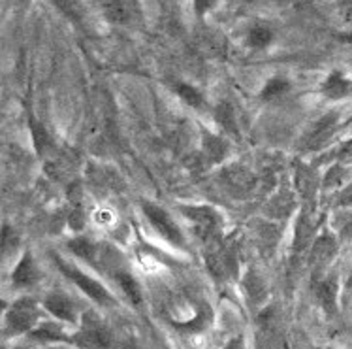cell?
<instances>
[{"mask_svg": "<svg viewBox=\"0 0 352 349\" xmlns=\"http://www.w3.org/2000/svg\"><path fill=\"white\" fill-rule=\"evenodd\" d=\"M121 349H142V348L138 346L136 340H126V342L121 346Z\"/></svg>", "mask_w": 352, "mask_h": 349, "instance_id": "30", "label": "cell"}, {"mask_svg": "<svg viewBox=\"0 0 352 349\" xmlns=\"http://www.w3.org/2000/svg\"><path fill=\"white\" fill-rule=\"evenodd\" d=\"M53 262L63 272V276L68 277L78 287L79 291L85 295L87 299L93 300L94 304H98L100 308H111V306L117 304V299L111 295V291L102 282H98L96 277H93L91 274H87L81 268H78L72 262L65 261L60 255H53Z\"/></svg>", "mask_w": 352, "mask_h": 349, "instance_id": "2", "label": "cell"}, {"mask_svg": "<svg viewBox=\"0 0 352 349\" xmlns=\"http://www.w3.org/2000/svg\"><path fill=\"white\" fill-rule=\"evenodd\" d=\"M30 336L38 340V342H68V338L70 336L65 332V327H63V323H58V321H42L40 325H38Z\"/></svg>", "mask_w": 352, "mask_h": 349, "instance_id": "15", "label": "cell"}, {"mask_svg": "<svg viewBox=\"0 0 352 349\" xmlns=\"http://www.w3.org/2000/svg\"><path fill=\"white\" fill-rule=\"evenodd\" d=\"M14 2H17V4H21V6H25V4H29L30 0H14Z\"/></svg>", "mask_w": 352, "mask_h": 349, "instance_id": "31", "label": "cell"}, {"mask_svg": "<svg viewBox=\"0 0 352 349\" xmlns=\"http://www.w3.org/2000/svg\"><path fill=\"white\" fill-rule=\"evenodd\" d=\"M320 95L331 102L345 101L346 96L352 95V80L343 70L333 68L320 83Z\"/></svg>", "mask_w": 352, "mask_h": 349, "instance_id": "8", "label": "cell"}, {"mask_svg": "<svg viewBox=\"0 0 352 349\" xmlns=\"http://www.w3.org/2000/svg\"><path fill=\"white\" fill-rule=\"evenodd\" d=\"M42 279V272L38 268L36 261H34V255L30 251H25L21 255V259L15 264L14 272L10 276V282L14 285L15 289H32L36 287Z\"/></svg>", "mask_w": 352, "mask_h": 349, "instance_id": "7", "label": "cell"}, {"mask_svg": "<svg viewBox=\"0 0 352 349\" xmlns=\"http://www.w3.org/2000/svg\"><path fill=\"white\" fill-rule=\"evenodd\" d=\"M181 215L190 221L195 231L201 238L219 236L223 226V215L209 204H181Z\"/></svg>", "mask_w": 352, "mask_h": 349, "instance_id": "5", "label": "cell"}, {"mask_svg": "<svg viewBox=\"0 0 352 349\" xmlns=\"http://www.w3.org/2000/svg\"><path fill=\"white\" fill-rule=\"evenodd\" d=\"M43 306L32 297H21L14 300L4 313V336L30 335L42 323Z\"/></svg>", "mask_w": 352, "mask_h": 349, "instance_id": "1", "label": "cell"}, {"mask_svg": "<svg viewBox=\"0 0 352 349\" xmlns=\"http://www.w3.org/2000/svg\"><path fill=\"white\" fill-rule=\"evenodd\" d=\"M142 211H144V215L149 221V225L155 229V233L162 240L168 242L173 248L183 249L187 246V240H185V234L181 231V226L177 225V221L173 219L172 213L166 208L155 202H144L142 204Z\"/></svg>", "mask_w": 352, "mask_h": 349, "instance_id": "4", "label": "cell"}, {"mask_svg": "<svg viewBox=\"0 0 352 349\" xmlns=\"http://www.w3.org/2000/svg\"><path fill=\"white\" fill-rule=\"evenodd\" d=\"M116 282L130 304L136 306V308L144 306L145 299H144V291H142V285H140V282H138L136 277L132 276L130 272H124V270L116 272Z\"/></svg>", "mask_w": 352, "mask_h": 349, "instance_id": "12", "label": "cell"}, {"mask_svg": "<svg viewBox=\"0 0 352 349\" xmlns=\"http://www.w3.org/2000/svg\"><path fill=\"white\" fill-rule=\"evenodd\" d=\"M201 151L209 162H223L228 155V146H226V140L223 136L206 132L201 138Z\"/></svg>", "mask_w": 352, "mask_h": 349, "instance_id": "13", "label": "cell"}, {"mask_svg": "<svg viewBox=\"0 0 352 349\" xmlns=\"http://www.w3.org/2000/svg\"><path fill=\"white\" fill-rule=\"evenodd\" d=\"M274 42V30L266 25H254L247 32V44L252 50H266Z\"/></svg>", "mask_w": 352, "mask_h": 349, "instance_id": "22", "label": "cell"}, {"mask_svg": "<svg viewBox=\"0 0 352 349\" xmlns=\"http://www.w3.org/2000/svg\"><path fill=\"white\" fill-rule=\"evenodd\" d=\"M68 342L79 349H111L116 343V336L111 328L93 313H83L79 327L70 335Z\"/></svg>", "mask_w": 352, "mask_h": 349, "instance_id": "3", "label": "cell"}, {"mask_svg": "<svg viewBox=\"0 0 352 349\" xmlns=\"http://www.w3.org/2000/svg\"><path fill=\"white\" fill-rule=\"evenodd\" d=\"M336 249H338L336 240L331 236H328V234H324L320 238H316L315 244H313L311 261L315 262V264H326V262L330 261L331 255L336 253Z\"/></svg>", "mask_w": 352, "mask_h": 349, "instance_id": "18", "label": "cell"}, {"mask_svg": "<svg viewBox=\"0 0 352 349\" xmlns=\"http://www.w3.org/2000/svg\"><path fill=\"white\" fill-rule=\"evenodd\" d=\"M173 91L177 93L181 101L185 102L190 108H201L204 106V95L200 93V89L192 85V83H187V81H175L173 83Z\"/></svg>", "mask_w": 352, "mask_h": 349, "instance_id": "21", "label": "cell"}, {"mask_svg": "<svg viewBox=\"0 0 352 349\" xmlns=\"http://www.w3.org/2000/svg\"><path fill=\"white\" fill-rule=\"evenodd\" d=\"M338 121L339 117L336 114H330V116H324L316 127L311 132V138H309V146L316 147V146H322L326 144L328 140L336 134V129H338Z\"/></svg>", "mask_w": 352, "mask_h": 349, "instance_id": "17", "label": "cell"}, {"mask_svg": "<svg viewBox=\"0 0 352 349\" xmlns=\"http://www.w3.org/2000/svg\"><path fill=\"white\" fill-rule=\"evenodd\" d=\"M42 306L45 312L50 313L51 317L63 325H70V327H79L81 323V313L78 310V304L70 299V295L63 291H51L47 293L42 300Z\"/></svg>", "mask_w": 352, "mask_h": 349, "instance_id": "6", "label": "cell"}, {"mask_svg": "<svg viewBox=\"0 0 352 349\" xmlns=\"http://www.w3.org/2000/svg\"><path fill=\"white\" fill-rule=\"evenodd\" d=\"M215 119H217V123H219V127H221L224 132L234 134V136H237V134H239L236 112H234V108H232L228 102H221V104L217 106Z\"/></svg>", "mask_w": 352, "mask_h": 349, "instance_id": "20", "label": "cell"}, {"mask_svg": "<svg viewBox=\"0 0 352 349\" xmlns=\"http://www.w3.org/2000/svg\"><path fill=\"white\" fill-rule=\"evenodd\" d=\"M51 4L74 23H81L83 14H85V4H83V0H51Z\"/></svg>", "mask_w": 352, "mask_h": 349, "instance_id": "23", "label": "cell"}, {"mask_svg": "<svg viewBox=\"0 0 352 349\" xmlns=\"http://www.w3.org/2000/svg\"><path fill=\"white\" fill-rule=\"evenodd\" d=\"M224 185L230 189V193L243 197L252 189V174L243 167H230L224 170L223 176Z\"/></svg>", "mask_w": 352, "mask_h": 349, "instance_id": "11", "label": "cell"}, {"mask_svg": "<svg viewBox=\"0 0 352 349\" xmlns=\"http://www.w3.org/2000/svg\"><path fill=\"white\" fill-rule=\"evenodd\" d=\"M316 300L328 315H336L339 308V282L336 276L324 277L315 289Z\"/></svg>", "mask_w": 352, "mask_h": 349, "instance_id": "10", "label": "cell"}, {"mask_svg": "<svg viewBox=\"0 0 352 349\" xmlns=\"http://www.w3.org/2000/svg\"><path fill=\"white\" fill-rule=\"evenodd\" d=\"M98 6L111 25H129L136 14L134 0H98Z\"/></svg>", "mask_w": 352, "mask_h": 349, "instance_id": "9", "label": "cell"}, {"mask_svg": "<svg viewBox=\"0 0 352 349\" xmlns=\"http://www.w3.org/2000/svg\"><path fill=\"white\" fill-rule=\"evenodd\" d=\"M221 0H192V10L198 17H204L208 15L209 12H213L217 6H219Z\"/></svg>", "mask_w": 352, "mask_h": 349, "instance_id": "25", "label": "cell"}, {"mask_svg": "<svg viewBox=\"0 0 352 349\" xmlns=\"http://www.w3.org/2000/svg\"><path fill=\"white\" fill-rule=\"evenodd\" d=\"M345 174L346 165L336 162V165L328 170L326 178H324V187H326V189H339V187H343V183H345V178H343V176Z\"/></svg>", "mask_w": 352, "mask_h": 349, "instance_id": "24", "label": "cell"}, {"mask_svg": "<svg viewBox=\"0 0 352 349\" xmlns=\"http://www.w3.org/2000/svg\"><path fill=\"white\" fill-rule=\"evenodd\" d=\"M29 129H30V138H32V146L36 149L40 157L47 155L53 149V138H51L50 131L45 129V125L42 121H38L36 117H29Z\"/></svg>", "mask_w": 352, "mask_h": 349, "instance_id": "14", "label": "cell"}, {"mask_svg": "<svg viewBox=\"0 0 352 349\" xmlns=\"http://www.w3.org/2000/svg\"><path fill=\"white\" fill-rule=\"evenodd\" d=\"M68 249H70L78 259L89 262V264H93V266L96 264L98 255H100L98 246H96L91 238H87V236H76V238H72V240L68 242Z\"/></svg>", "mask_w": 352, "mask_h": 349, "instance_id": "16", "label": "cell"}, {"mask_svg": "<svg viewBox=\"0 0 352 349\" xmlns=\"http://www.w3.org/2000/svg\"><path fill=\"white\" fill-rule=\"evenodd\" d=\"M288 91H290V81L287 78H283V76H274V78H270V80L262 85V91H260V98L266 102L277 101L283 95H287Z\"/></svg>", "mask_w": 352, "mask_h": 349, "instance_id": "19", "label": "cell"}, {"mask_svg": "<svg viewBox=\"0 0 352 349\" xmlns=\"http://www.w3.org/2000/svg\"><path fill=\"white\" fill-rule=\"evenodd\" d=\"M336 159H338V162H341V165L351 167L352 165V138H349L346 142H343V144L338 147V151H336Z\"/></svg>", "mask_w": 352, "mask_h": 349, "instance_id": "27", "label": "cell"}, {"mask_svg": "<svg viewBox=\"0 0 352 349\" xmlns=\"http://www.w3.org/2000/svg\"><path fill=\"white\" fill-rule=\"evenodd\" d=\"M339 206H352V183L345 185L341 193H339V200H338Z\"/></svg>", "mask_w": 352, "mask_h": 349, "instance_id": "28", "label": "cell"}, {"mask_svg": "<svg viewBox=\"0 0 352 349\" xmlns=\"http://www.w3.org/2000/svg\"><path fill=\"white\" fill-rule=\"evenodd\" d=\"M318 349H336V348H318Z\"/></svg>", "mask_w": 352, "mask_h": 349, "instance_id": "32", "label": "cell"}, {"mask_svg": "<svg viewBox=\"0 0 352 349\" xmlns=\"http://www.w3.org/2000/svg\"><path fill=\"white\" fill-rule=\"evenodd\" d=\"M17 242H19V238H17V234H15L14 229L10 225H4V229H2V251L8 253V249L10 248L15 249L17 248Z\"/></svg>", "mask_w": 352, "mask_h": 349, "instance_id": "26", "label": "cell"}, {"mask_svg": "<svg viewBox=\"0 0 352 349\" xmlns=\"http://www.w3.org/2000/svg\"><path fill=\"white\" fill-rule=\"evenodd\" d=\"M224 349H247L245 348L243 336H234V338H230V340L226 342V346H224Z\"/></svg>", "mask_w": 352, "mask_h": 349, "instance_id": "29", "label": "cell"}]
</instances>
